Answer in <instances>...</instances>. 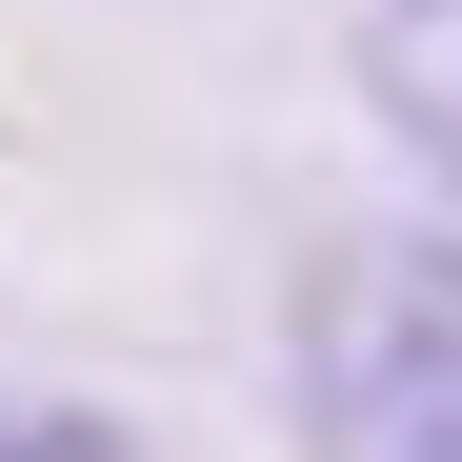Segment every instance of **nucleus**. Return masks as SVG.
Instances as JSON below:
<instances>
[{"label": "nucleus", "mask_w": 462, "mask_h": 462, "mask_svg": "<svg viewBox=\"0 0 462 462\" xmlns=\"http://www.w3.org/2000/svg\"><path fill=\"white\" fill-rule=\"evenodd\" d=\"M0 462H141V422L60 402V382H0Z\"/></svg>", "instance_id": "3"}, {"label": "nucleus", "mask_w": 462, "mask_h": 462, "mask_svg": "<svg viewBox=\"0 0 462 462\" xmlns=\"http://www.w3.org/2000/svg\"><path fill=\"white\" fill-rule=\"evenodd\" d=\"M282 402H301V462H462V242L442 221H362L301 262Z\"/></svg>", "instance_id": "1"}, {"label": "nucleus", "mask_w": 462, "mask_h": 462, "mask_svg": "<svg viewBox=\"0 0 462 462\" xmlns=\"http://www.w3.org/2000/svg\"><path fill=\"white\" fill-rule=\"evenodd\" d=\"M362 101H382V141L462 201V0H362Z\"/></svg>", "instance_id": "2"}]
</instances>
